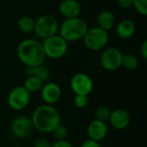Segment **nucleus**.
<instances>
[{"instance_id": "b1692460", "label": "nucleus", "mask_w": 147, "mask_h": 147, "mask_svg": "<svg viewBox=\"0 0 147 147\" xmlns=\"http://www.w3.org/2000/svg\"><path fill=\"white\" fill-rule=\"evenodd\" d=\"M133 5L136 10L143 16L147 15V0H134Z\"/></svg>"}, {"instance_id": "f8f14e48", "label": "nucleus", "mask_w": 147, "mask_h": 147, "mask_svg": "<svg viewBox=\"0 0 147 147\" xmlns=\"http://www.w3.org/2000/svg\"><path fill=\"white\" fill-rule=\"evenodd\" d=\"M110 125L117 130H124L128 127L131 122V117L127 111L125 109H115L111 111L109 120Z\"/></svg>"}, {"instance_id": "ddd939ff", "label": "nucleus", "mask_w": 147, "mask_h": 147, "mask_svg": "<svg viewBox=\"0 0 147 147\" xmlns=\"http://www.w3.org/2000/svg\"><path fill=\"white\" fill-rule=\"evenodd\" d=\"M87 134L89 140L100 142L102 141L108 134V126L106 122L99 120H93L90 122L87 127Z\"/></svg>"}, {"instance_id": "5701e85b", "label": "nucleus", "mask_w": 147, "mask_h": 147, "mask_svg": "<svg viewBox=\"0 0 147 147\" xmlns=\"http://www.w3.org/2000/svg\"><path fill=\"white\" fill-rule=\"evenodd\" d=\"M74 105L78 109H84L85 108L89 103V98L88 96H83V95H75L74 97Z\"/></svg>"}, {"instance_id": "1a4fd4ad", "label": "nucleus", "mask_w": 147, "mask_h": 147, "mask_svg": "<svg viewBox=\"0 0 147 147\" xmlns=\"http://www.w3.org/2000/svg\"><path fill=\"white\" fill-rule=\"evenodd\" d=\"M122 53L120 50L115 47H109L105 49L100 57L101 65L107 71H113L119 69L121 66Z\"/></svg>"}, {"instance_id": "f03ea898", "label": "nucleus", "mask_w": 147, "mask_h": 147, "mask_svg": "<svg viewBox=\"0 0 147 147\" xmlns=\"http://www.w3.org/2000/svg\"><path fill=\"white\" fill-rule=\"evenodd\" d=\"M17 56L20 61L26 66L42 65L46 59L42 44L33 39L24 40L19 44Z\"/></svg>"}, {"instance_id": "0eeeda50", "label": "nucleus", "mask_w": 147, "mask_h": 147, "mask_svg": "<svg viewBox=\"0 0 147 147\" xmlns=\"http://www.w3.org/2000/svg\"><path fill=\"white\" fill-rule=\"evenodd\" d=\"M8 104L10 109L16 111L25 109L30 102V93L27 91L23 86H18L11 90L7 98Z\"/></svg>"}, {"instance_id": "9d476101", "label": "nucleus", "mask_w": 147, "mask_h": 147, "mask_svg": "<svg viewBox=\"0 0 147 147\" xmlns=\"http://www.w3.org/2000/svg\"><path fill=\"white\" fill-rule=\"evenodd\" d=\"M34 130L31 118L27 116L16 117L10 125V131L12 134L20 139H25L30 136Z\"/></svg>"}, {"instance_id": "aec40b11", "label": "nucleus", "mask_w": 147, "mask_h": 147, "mask_svg": "<svg viewBox=\"0 0 147 147\" xmlns=\"http://www.w3.org/2000/svg\"><path fill=\"white\" fill-rule=\"evenodd\" d=\"M34 76L38 78L42 83H46L50 78V71L46 65L42 64V65L34 66Z\"/></svg>"}, {"instance_id": "393cba45", "label": "nucleus", "mask_w": 147, "mask_h": 147, "mask_svg": "<svg viewBox=\"0 0 147 147\" xmlns=\"http://www.w3.org/2000/svg\"><path fill=\"white\" fill-rule=\"evenodd\" d=\"M51 146L52 144L47 139H39L34 144V147H51Z\"/></svg>"}, {"instance_id": "2eb2a0df", "label": "nucleus", "mask_w": 147, "mask_h": 147, "mask_svg": "<svg viewBox=\"0 0 147 147\" xmlns=\"http://www.w3.org/2000/svg\"><path fill=\"white\" fill-rule=\"evenodd\" d=\"M135 32V24L130 19L122 20L116 28V33L121 39H128L134 35Z\"/></svg>"}, {"instance_id": "a878e982", "label": "nucleus", "mask_w": 147, "mask_h": 147, "mask_svg": "<svg viewBox=\"0 0 147 147\" xmlns=\"http://www.w3.org/2000/svg\"><path fill=\"white\" fill-rule=\"evenodd\" d=\"M51 147H73L71 142L66 140H57L53 144H52Z\"/></svg>"}, {"instance_id": "c85d7f7f", "label": "nucleus", "mask_w": 147, "mask_h": 147, "mask_svg": "<svg viewBox=\"0 0 147 147\" xmlns=\"http://www.w3.org/2000/svg\"><path fill=\"white\" fill-rule=\"evenodd\" d=\"M140 53H141V55L142 57L146 59H147V40H145L141 46V48H140Z\"/></svg>"}, {"instance_id": "9b49d317", "label": "nucleus", "mask_w": 147, "mask_h": 147, "mask_svg": "<svg viewBox=\"0 0 147 147\" xmlns=\"http://www.w3.org/2000/svg\"><path fill=\"white\" fill-rule=\"evenodd\" d=\"M40 96L46 104L53 105L59 100L61 96V89L56 83H46L40 89Z\"/></svg>"}, {"instance_id": "4468645a", "label": "nucleus", "mask_w": 147, "mask_h": 147, "mask_svg": "<svg viewBox=\"0 0 147 147\" xmlns=\"http://www.w3.org/2000/svg\"><path fill=\"white\" fill-rule=\"evenodd\" d=\"M60 14L66 19L78 17L81 12V6L76 0H63L59 7Z\"/></svg>"}, {"instance_id": "4be33fe9", "label": "nucleus", "mask_w": 147, "mask_h": 147, "mask_svg": "<svg viewBox=\"0 0 147 147\" xmlns=\"http://www.w3.org/2000/svg\"><path fill=\"white\" fill-rule=\"evenodd\" d=\"M53 135H54V138L57 140H66L67 136H68V130L67 128L59 124L53 131Z\"/></svg>"}, {"instance_id": "f257e3e1", "label": "nucleus", "mask_w": 147, "mask_h": 147, "mask_svg": "<svg viewBox=\"0 0 147 147\" xmlns=\"http://www.w3.org/2000/svg\"><path fill=\"white\" fill-rule=\"evenodd\" d=\"M31 121L34 129L39 132L53 133L60 124V115L56 108L45 103L38 106L34 110Z\"/></svg>"}, {"instance_id": "20e7f679", "label": "nucleus", "mask_w": 147, "mask_h": 147, "mask_svg": "<svg viewBox=\"0 0 147 147\" xmlns=\"http://www.w3.org/2000/svg\"><path fill=\"white\" fill-rule=\"evenodd\" d=\"M46 57L53 59L62 58L67 52L68 45L60 35L55 34L44 40L42 43Z\"/></svg>"}, {"instance_id": "7ed1b4c3", "label": "nucleus", "mask_w": 147, "mask_h": 147, "mask_svg": "<svg viewBox=\"0 0 147 147\" xmlns=\"http://www.w3.org/2000/svg\"><path fill=\"white\" fill-rule=\"evenodd\" d=\"M88 29V25L83 19L68 18L59 27V35L66 41H75L83 39Z\"/></svg>"}, {"instance_id": "cd10ccee", "label": "nucleus", "mask_w": 147, "mask_h": 147, "mask_svg": "<svg viewBox=\"0 0 147 147\" xmlns=\"http://www.w3.org/2000/svg\"><path fill=\"white\" fill-rule=\"evenodd\" d=\"M81 147H101V145L99 142H96L91 140H87L84 142H83Z\"/></svg>"}, {"instance_id": "39448f33", "label": "nucleus", "mask_w": 147, "mask_h": 147, "mask_svg": "<svg viewBox=\"0 0 147 147\" xmlns=\"http://www.w3.org/2000/svg\"><path fill=\"white\" fill-rule=\"evenodd\" d=\"M83 40L84 46L89 50L96 52L106 47L109 41V34L107 31L99 27H95L87 30Z\"/></svg>"}, {"instance_id": "423d86ee", "label": "nucleus", "mask_w": 147, "mask_h": 147, "mask_svg": "<svg viewBox=\"0 0 147 147\" xmlns=\"http://www.w3.org/2000/svg\"><path fill=\"white\" fill-rule=\"evenodd\" d=\"M58 30V21L51 15H43L40 16L34 22V31L37 36L44 40L57 34Z\"/></svg>"}, {"instance_id": "f3484780", "label": "nucleus", "mask_w": 147, "mask_h": 147, "mask_svg": "<svg viewBox=\"0 0 147 147\" xmlns=\"http://www.w3.org/2000/svg\"><path fill=\"white\" fill-rule=\"evenodd\" d=\"M43 84L44 83H42L38 78L32 76L27 78V79L24 81L23 87L27 91H28L31 94L40 90V89L43 86Z\"/></svg>"}, {"instance_id": "6ab92c4d", "label": "nucleus", "mask_w": 147, "mask_h": 147, "mask_svg": "<svg viewBox=\"0 0 147 147\" xmlns=\"http://www.w3.org/2000/svg\"><path fill=\"white\" fill-rule=\"evenodd\" d=\"M139 60L136 56L127 53L122 55L121 59V66H123L127 71H134L138 67Z\"/></svg>"}, {"instance_id": "6e6552de", "label": "nucleus", "mask_w": 147, "mask_h": 147, "mask_svg": "<svg viewBox=\"0 0 147 147\" xmlns=\"http://www.w3.org/2000/svg\"><path fill=\"white\" fill-rule=\"evenodd\" d=\"M71 89L75 95L89 96L93 90V81L85 73H77L71 79Z\"/></svg>"}, {"instance_id": "bb28decb", "label": "nucleus", "mask_w": 147, "mask_h": 147, "mask_svg": "<svg viewBox=\"0 0 147 147\" xmlns=\"http://www.w3.org/2000/svg\"><path fill=\"white\" fill-rule=\"evenodd\" d=\"M117 3L122 9H128L133 6L134 0H117Z\"/></svg>"}, {"instance_id": "412c9836", "label": "nucleus", "mask_w": 147, "mask_h": 147, "mask_svg": "<svg viewBox=\"0 0 147 147\" xmlns=\"http://www.w3.org/2000/svg\"><path fill=\"white\" fill-rule=\"evenodd\" d=\"M111 115V110L106 106H99L95 111L96 119L103 122H107L109 120Z\"/></svg>"}, {"instance_id": "a211bd4d", "label": "nucleus", "mask_w": 147, "mask_h": 147, "mask_svg": "<svg viewBox=\"0 0 147 147\" xmlns=\"http://www.w3.org/2000/svg\"><path fill=\"white\" fill-rule=\"evenodd\" d=\"M34 22L35 21L29 16H23L18 20L17 25L22 33L29 34L34 29Z\"/></svg>"}, {"instance_id": "dca6fc26", "label": "nucleus", "mask_w": 147, "mask_h": 147, "mask_svg": "<svg viewBox=\"0 0 147 147\" xmlns=\"http://www.w3.org/2000/svg\"><path fill=\"white\" fill-rule=\"evenodd\" d=\"M97 23L100 28L108 32L114 27L115 23V17L111 11L104 10L98 15Z\"/></svg>"}]
</instances>
